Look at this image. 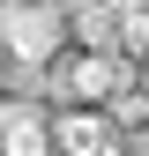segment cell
Returning <instances> with one entry per match:
<instances>
[{"label":"cell","instance_id":"cell-1","mask_svg":"<svg viewBox=\"0 0 149 156\" xmlns=\"http://www.w3.org/2000/svg\"><path fill=\"white\" fill-rule=\"evenodd\" d=\"M0 45H8L15 67H52L74 45L67 8H52V0H0Z\"/></svg>","mask_w":149,"mask_h":156},{"label":"cell","instance_id":"cell-6","mask_svg":"<svg viewBox=\"0 0 149 156\" xmlns=\"http://www.w3.org/2000/svg\"><path fill=\"white\" fill-rule=\"evenodd\" d=\"M52 8H67V15H74V8H89V0H52Z\"/></svg>","mask_w":149,"mask_h":156},{"label":"cell","instance_id":"cell-3","mask_svg":"<svg viewBox=\"0 0 149 156\" xmlns=\"http://www.w3.org/2000/svg\"><path fill=\"white\" fill-rule=\"evenodd\" d=\"M119 23H127V15L104 8V0H89V8L67 15V30H74V45H82V52H119Z\"/></svg>","mask_w":149,"mask_h":156},{"label":"cell","instance_id":"cell-5","mask_svg":"<svg viewBox=\"0 0 149 156\" xmlns=\"http://www.w3.org/2000/svg\"><path fill=\"white\" fill-rule=\"evenodd\" d=\"M104 8H119V15H127V8H149V0H104Z\"/></svg>","mask_w":149,"mask_h":156},{"label":"cell","instance_id":"cell-4","mask_svg":"<svg viewBox=\"0 0 149 156\" xmlns=\"http://www.w3.org/2000/svg\"><path fill=\"white\" fill-rule=\"evenodd\" d=\"M8 156H60V141H52V126H45L37 141H23V149H8Z\"/></svg>","mask_w":149,"mask_h":156},{"label":"cell","instance_id":"cell-2","mask_svg":"<svg viewBox=\"0 0 149 156\" xmlns=\"http://www.w3.org/2000/svg\"><path fill=\"white\" fill-rule=\"evenodd\" d=\"M45 126H52V104H45V97H0V156L23 149V141H37Z\"/></svg>","mask_w":149,"mask_h":156}]
</instances>
